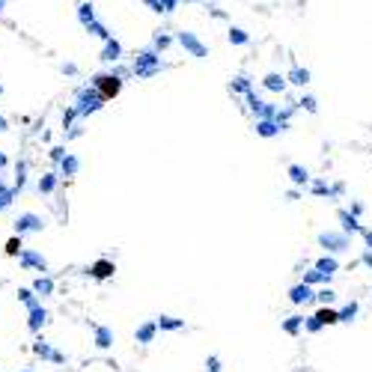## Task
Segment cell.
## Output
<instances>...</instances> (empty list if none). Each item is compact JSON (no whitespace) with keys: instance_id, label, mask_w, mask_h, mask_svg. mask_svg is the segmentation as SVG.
<instances>
[{"instance_id":"cell-9","label":"cell","mask_w":372,"mask_h":372,"mask_svg":"<svg viewBox=\"0 0 372 372\" xmlns=\"http://www.w3.org/2000/svg\"><path fill=\"white\" fill-rule=\"evenodd\" d=\"M54 188H57V176H54V173H48V176H42V182H39V191L51 194Z\"/></svg>"},{"instance_id":"cell-10","label":"cell","mask_w":372,"mask_h":372,"mask_svg":"<svg viewBox=\"0 0 372 372\" xmlns=\"http://www.w3.org/2000/svg\"><path fill=\"white\" fill-rule=\"evenodd\" d=\"M18 298L24 301L27 307H33L36 304V298H33V289H18Z\"/></svg>"},{"instance_id":"cell-12","label":"cell","mask_w":372,"mask_h":372,"mask_svg":"<svg viewBox=\"0 0 372 372\" xmlns=\"http://www.w3.org/2000/svg\"><path fill=\"white\" fill-rule=\"evenodd\" d=\"M33 352H36V355H42V357H51V348H48V345H45L42 339H39V342L33 345Z\"/></svg>"},{"instance_id":"cell-16","label":"cell","mask_w":372,"mask_h":372,"mask_svg":"<svg viewBox=\"0 0 372 372\" xmlns=\"http://www.w3.org/2000/svg\"><path fill=\"white\" fill-rule=\"evenodd\" d=\"M6 128H9V125H6V119L0 117V131H6Z\"/></svg>"},{"instance_id":"cell-1","label":"cell","mask_w":372,"mask_h":372,"mask_svg":"<svg viewBox=\"0 0 372 372\" xmlns=\"http://www.w3.org/2000/svg\"><path fill=\"white\" fill-rule=\"evenodd\" d=\"M96 89H99V99L107 102V99H113L119 92V78H113V75H99L96 78Z\"/></svg>"},{"instance_id":"cell-18","label":"cell","mask_w":372,"mask_h":372,"mask_svg":"<svg viewBox=\"0 0 372 372\" xmlns=\"http://www.w3.org/2000/svg\"><path fill=\"white\" fill-rule=\"evenodd\" d=\"M3 6H6V0H0V9H3Z\"/></svg>"},{"instance_id":"cell-3","label":"cell","mask_w":372,"mask_h":372,"mask_svg":"<svg viewBox=\"0 0 372 372\" xmlns=\"http://www.w3.org/2000/svg\"><path fill=\"white\" fill-rule=\"evenodd\" d=\"M18 259H21V265H24V268H39V271H45V259L36 253V250H21V253H18Z\"/></svg>"},{"instance_id":"cell-6","label":"cell","mask_w":372,"mask_h":372,"mask_svg":"<svg viewBox=\"0 0 372 372\" xmlns=\"http://www.w3.org/2000/svg\"><path fill=\"white\" fill-rule=\"evenodd\" d=\"M21 250H24V241H21V236H18V232H15V236H12V238H9V241H6V247H3V253H6V256H18V253H21Z\"/></svg>"},{"instance_id":"cell-5","label":"cell","mask_w":372,"mask_h":372,"mask_svg":"<svg viewBox=\"0 0 372 372\" xmlns=\"http://www.w3.org/2000/svg\"><path fill=\"white\" fill-rule=\"evenodd\" d=\"M92 277H99V280H104V277H110L113 274V262H107V259H99L96 265H92Z\"/></svg>"},{"instance_id":"cell-8","label":"cell","mask_w":372,"mask_h":372,"mask_svg":"<svg viewBox=\"0 0 372 372\" xmlns=\"http://www.w3.org/2000/svg\"><path fill=\"white\" fill-rule=\"evenodd\" d=\"M15 188H0V208H9L12 205V200H15Z\"/></svg>"},{"instance_id":"cell-7","label":"cell","mask_w":372,"mask_h":372,"mask_svg":"<svg viewBox=\"0 0 372 372\" xmlns=\"http://www.w3.org/2000/svg\"><path fill=\"white\" fill-rule=\"evenodd\" d=\"M51 292H54V283L48 277H39L33 283V295H42V298H45V295H51Z\"/></svg>"},{"instance_id":"cell-4","label":"cell","mask_w":372,"mask_h":372,"mask_svg":"<svg viewBox=\"0 0 372 372\" xmlns=\"http://www.w3.org/2000/svg\"><path fill=\"white\" fill-rule=\"evenodd\" d=\"M45 321H48V313H45V310H42V304L36 301V304L30 307V321H27V324H30V331H39Z\"/></svg>"},{"instance_id":"cell-14","label":"cell","mask_w":372,"mask_h":372,"mask_svg":"<svg viewBox=\"0 0 372 372\" xmlns=\"http://www.w3.org/2000/svg\"><path fill=\"white\" fill-rule=\"evenodd\" d=\"M107 339H110V334H107V331H99V345H110V342H107Z\"/></svg>"},{"instance_id":"cell-17","label":"cell","mask_w":372,"mask_h":372,"mask_svg":"<svg viewBox=\"0 0 372 372\" xmlns=\"http://www.w3.org/2000/svg\"><path fill=\"white\" fill-rule=\"evenodd\" d=\"M3 167H6V155L0 152V170H3Z\"/></svg>"},{"instance_id":"cell-15","label":"cell","mask_w":372,"mask_h":372,"mask_svg":"<svg viewBox=\"0 0 372 372\" xmlns=\"http://www.w3.org/2000/svg\"><path fill=\"white\" fill-rule=\"evenodd\" d=\"M81 18H84V21H92V12H89V6H81Z\"/></svg>"},{"instance_id":"cell-11","label":"cell","mask_w":372,"mask_h":372,"mask_svg":"<svg viewBox=\"0 0 372 372\" xmlns=\"http://www.w3.org/2000/svg\"><path fill=\"white\" fill-rule=\"evenodd\" d=\"M60 161H63V173H66V176H72V173L78 170V161H75V158H60Z\"/></svg>"},{"instance_id":"cell-2","label":"cell","mask_w":372,"mask_h":372,"mask_svg":"<svg viewBox=\"0 0 372 372\" xmlns=\"http://www.w3.org/2000/svg\"><path fill=\"white\" fill-rule=\"evenodd\" d=\"M45 223H42V218H36V215H18V220H15V232L18 236H24V232H39Z\"/></svg>"},{"instance_id":"cell-13","label":"cell","mask_w":372,"mask_h":372,"mask_svg":"<svg viewBox=\"0 0 372 372\" xmlns=\"http://www.w3.org/2000/svg\"><path fill=\"white\" fill-rule=\"evenodd\" d=\"M117 54H119V48H117V45H107V51H104V60H113Z\"/></svg>"}]
</instances>
